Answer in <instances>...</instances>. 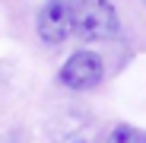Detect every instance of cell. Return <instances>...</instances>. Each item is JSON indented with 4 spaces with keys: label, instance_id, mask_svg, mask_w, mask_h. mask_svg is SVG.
Returning <instances> with one entry per match:
<instances>
[{
    "label": "cell",
    "instance_id": "7a4b0ae2",
    "mask_svg": "<svg viewBox=\"0 0 146 143\" xmlns=\"http://www.w3.org/2000/svg\"><path fill=\"white\" fill-rule=\"evenodd\" d=\"M60 83L73 92H86V89H95L105 76V61L95 54V51H76L70 54L60 67Z\"/></svg>",
    "mask_w": 146,
    "mask_h": 143
},
{
    "label": "cell",
    "instance_id": "3957f363",
    "mask_svg": "<svg viewBox=\"0 0 146 143\" xmlns=\"http://www.w3.org/2000/svg\"><path fill=\"white\" fill-rule=\"evenodd\" d=\"M70 32V0H44L35 16V35L44 45H60Z\"/></svg>",
    "mask_w": 146,
    "mask_h": 143
},
{
    "label": "cell",
    "instance_id": "277c9868",
    "mask_svg": "<svg viewBox=\"0 0 146 143\" xmlns=\"http://www.w3.org/2000/svg\"><path fill=\"white\" fill-rule=\"evenodd\" d=\"M105 143H146V130H140L133 124H114Z\"/></svg>",
    "mask_w": 146,
    "mask_h": 143
},
{
    "label": "cell",
    "instance_id": "6da1fadb",
    "mask_svg": "<svg viewBox=\"0 0 146 143\" xmlns=\"http://www.w3.org/2000/svg\"><path fill=\"white\" fill-rule=\"evenodd\" d=\"M70 29L83 41H114L121 16L111 0H70Z\"/></svg>",
    "mask_w": 146,
    "mask_h": 143
}]
</instances>
